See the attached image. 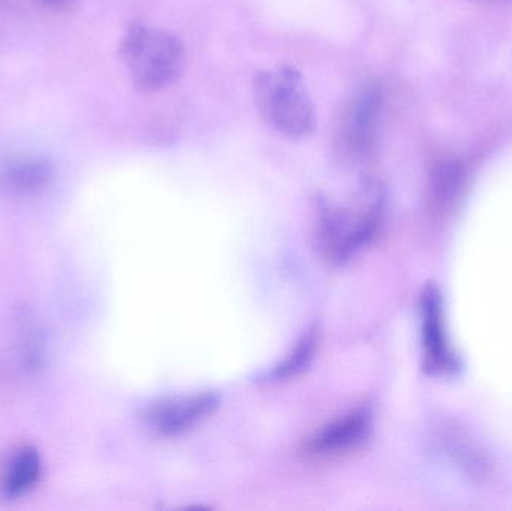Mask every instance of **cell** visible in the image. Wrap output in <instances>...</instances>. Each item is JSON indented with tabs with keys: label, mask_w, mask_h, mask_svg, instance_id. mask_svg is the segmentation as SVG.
Segmentation results:
<instances>
[{
	"label": "cell",
	"mask_w": 512,
	"mask_h": 511,
	"mask_svg": "<svg viewBox=\"0 0 512 511\" xmlns=\"http://www.w3.org/2000/svg\"><path fill=\"white\" fill-rule=\"evenodd\" d=\"M463 168L457 162L444 161L432 174V201L436 206L448 203L453 194L459 191Z\"/></svg>",
	"instance_id": "11"
},
{
	"label": "cell",
	"mask_w": 512,
	"mask_h": 511,
	"mask_svg": "<svg viewBox=\"0 0 512 511\" xmlns=\"http://www.w3.org/2000/svg\"><path fill=\"white\" fill-rule=\"evenodd\" d=\"M120 56L132 83L155 93L176 83L185 68V47L173 33L146 24H132L120 44Z\"/></svg>",
	"instance_id": "1"
},
{
	"label": "cell",
	"mask_w": 512,
	"mask_h": 511,
	"mask_svg": "<svg viewBox=\"0 0 512 511\" xmlns=\"http://www.w3.org/2000/svg\"><path fill=\"white\" fill-rule=\"evenodd\" d=\"M254 95L259 113L279 134L303 140L315 132V105L295 69L283 66L259 72Z\"/></svg>",
	"instance_id": "2"
},
{
	"label": "cell",
	"mask_w": 512,
	"mask_h": 511,
	"mask_svg": "<svg viewBox=\"0 0 512 511\" xmlns=\"http://www.w3.org/2000/svg\"><path fill=\"white\" fill-rule=\"evenodd\" d=\"M421 338H423L424 359L432 372H445L451 369L450 348L445 336L444 318H442L441 302L433 290L427 291L421 302Z\"/></svg>",
	"instance_id": "8"
},
{
	"label": "cell",
	"mask_w": 512,
	"mask_h": 511,
	"mask_svg": "<svg viewBox=\"0 0 512 511\" xmlns=\"http://www.w3.org/2000/svg\"><path fill=\"white\" fill-rule=\"evenodd\" d=\"M42 461L35 447H23L9 462L3 476L2 491L8 498L29 492L41 477Z\"/></svg>",
	"instance_id": "9"
},
{
	"label": "cell",
	"mask_w": 512,
	"mask_h": 511,
	"mask_svg": "<svg viewBox=\"0 0 512 511\" xmlns=\"http://www.w3.org/2000/svg\"><path fill=\"white\" fill-rule=\"evenodd\" d=\"M316 345H318V338H316V333L313 332V330L301 336L294 350H292L289 356L274 369V380H291V378H295L298 374H301V372L309 366V363L312 362Z\"/></svg>",
	"instance_id": "10"
},
{
	"label": "cell",
	"mask_w": 512,
	"mask_h": 511,
	"mask_svg": "<svg viewBox=\"0 0 512 511\" xmlns=\"http://www.w3.org/2000/svg\"><path fill=\"white\" fill-rule=\"evenodd\" d=\"M372 431V414L366 408L349 411L322 426L304 444L312 459H337L360 449Z\"/></svg>",
	"instance_id": "6"
},
{
	"label": "cell",
	"mask_w": 512,
	"mask_h": 511,
	"mask_svg": "<svg viewBox=\"0 0 512 511\" xmlns=\"http://www.w3.org/2000/svg\"><path fill=\"white\" fill-rule=\"evenodd\" d=\"M51 180L53 165L36 153H18L0 165V191L8 197H38Z\"/></svg>",
	"instance_id": "7"
},
{
	"label": "cell",
	"mask_w": 512,
	"mask_h": 511,
	"mask_svg": "<svg viewBox=\"0 0 512 511\" xmlns=\"http://www.w3.org/2000/svg\"><path fill=\"white\" fill-rule=\"evenodd\" d=\"M382 96L376 84L363 87L352 98L342 122H340V149L352 159H363L369 155L378 137L381 122Z\"/></svg>",
	"instance_id": "4"
},
{
	"label": "cell",
	"mask_w": 512,
	"mask_h": 511,
	"mask_svg": "<svg viewBox=\"0 0 512 511\" xmlns=\"http://www.w3.org/2000/svg\"><path fill=\"white\" fill-rule=\"evenodd\" d=\"M219 404L221 399L212 392L167 399L146 411L144 426L156 437H180L209 419Z\"/></svg>",
	"instance_id": "5"
},
{
	"label": "cell",
	"mask_w": 512,
	"mask_h": 511,
	"mask_svg": "<svg viewBox=\"0 0 512 511\" xmlns=\"http://www.w3.org/2000/svg\"><path fill=\"white\" fill-rule=\"evenodd\" d=\"M382 201L373 198L357 209L322 204L318 234L325 257L345 263L366 248L381 225Z\"/></svg>",
	"instance_id": "3"
}]
</instances>
